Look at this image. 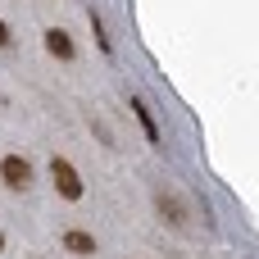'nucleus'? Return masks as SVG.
Here are the masks:
<instances>
[{
	"label": "nucleus",
	"instance_id": "6e6552de",
	"mask_svg": "<svg viewBox=\"0 0 259 259\" xmlns=\"http://www.w3.org/2000/svg\"><path fill=\"white\" fill-rule=\"evenodd\" d=\"M0 250H5V237H0Z\"/></svg>",
	"mask_w": 259,
	"mask_h": 259
},
{
	"label": "nucleus",
	"instance_id": "39448f33",
	"mask_svg": "<svg viewBox=\"0 0 259 259\" xmlns=\"http://www.w3.org/2000/svg\"><path fill=\"white\" fill-rule=\"evenodd\" d=\"M64 246H68L73 255H96V237H91V232H77V228L64 232Z\"/></svg>",
	"mask_w": 259,
	"mask_h": 259
},
{
	"label": "nucleus",
	"instance_id": "f257e3e1",
	"mask_svg": "<svg viewBox=\"0 0 259 259\" xmlns=\"http://www.w3.org/2000/svg\"><path fill=\"white\" fill-rule=\"evenodd\" d=\"M155 214H159L168 228H178V232H182V228H191V214H187V205H182V200H178L168 187H159V191H155Z\"/></svg>",
	"mask_w": 259,
	"mask_h": 259
},
{
	"label": "nucleus",
	"instance_id": "7ed1b4c3",
	"mask_svg": "<svg viewBox=\"0 0 259 259\" xmlns=\"http://www.w3.org/2000/svg\"><path fill=\"white\" fill-rule=\"evenodd\" d=\"M0 182H5L9 191H27V187H32V164H27L23 155H5V159H0Z\"/></svg>",
	"mask_w": 259,
	"mask_h": 259
},
{
	"label": "nucleus",
	"instance_id": "423d86ee",
	"mask_svg": "<svg viewBox=\"0 0 259 259\" xmlns=\"http://www.w3.org/2000/svg\"><path fill=\"white\" fill-rule=\"evenodd\" d=\"M132 109H137V118H141L146 137H150V141H159V127H155V118H150V109H146V100H141V96H132Z\"/></svg>",
	"mask_w": 259,
	"mask_h": 259
},
{
	"label": "nucleus",
	"instance_id": "f03ea898",
	"mask_svg": "<svg viewBox=\"0 0 259 259\" xmlns=\"http://www.w3.org/2000/svg\"><path fill=\"white\" fill-rule=\"evenodd\" d=\"M50 173H55V191H59L64 200H82V178H77V168H73L64 155L50 159Z\"/></svg>",
	"mask_w": 259,
	"mask_h": 259
},
{
	"label": "nucleus",
	"instance_id": "0eeeda50",
	"mask_svg": "<svg viewBox=\"0 0 259 259\" xmlns=\"http://www.w3.org/2000/svg\"><path fill=\"white\" fill-rule=\"evenodd\" d=\"M5 46H14V32H9V23L0 18V50H5Z\"/></svg>",
	"mask_w": 259,
	"mask_h": 259
},
{
	"label": "nucleus",
	"instance_id": "20e7f679",
	"mask_svg": "<svg viewBox=\"0 0 259 259\" xmlns=\"http://www.w3.org/2000/svg\"><path fill=\"white\" fill-rule=\"evenodd\" d=\"M46 50L55 55V59H73V41H68V32H59V27H46Z\"/></svg>",
	"mask_w": 259,
	"mask_h": 259
}]
</instances>
